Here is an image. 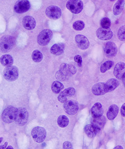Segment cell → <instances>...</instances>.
<instances>
[{
  "label": "cell",
  "instance_id": "obj_1",
  "mask_svg": "<svg viewBox=\"0 0 125 149\" xmlns=\"http://www.w3.org/2000/svg\"><path fill=\"white\" fill-rule=\"evenodd\" d=\"M76 72V68L73 65L62 63L60 65L59 70L56 73V77L57 80L64 81Z\"/></svg>",
  "mask_w": 125,
  "mask_h": 149
},
{
  "label": "cell",
  "instance_id": "obj_2",
  "mask_svg": "<svg viewBox=\"0 0 125 149\" xmlns=\"http://www.w3.org/2000/svg\"><path fill=\"white\" fill-rule=\"evenodd\" d=\"M15 44V39L10 35L3 36L0 40V49L3 53H6L10 52Z\"/></svg>",
  "mask_w": 125,
  "mask_h": 149
},
{
  "label": "cell",
  "instance_id": "obj_3",
  "mask_svg": "<svg viewBox=\"0 0 125 149\" xmlns=\"http://www.w3.org/2000/svg\"><path fill=\"white\" fill-rule=\"evenodd\" d=\"M17 108L9 106L4 110L1 115L2 119L4 122L11 123L16 120Z\"/></svg>",
  "mask_w": 125,
  "mask_h": 149
},
{
  "label": "cell",
  "instance_id": "obj_4",
  "mask_svg": "<svg viewBox=\"0 0 125 149\" xmlns=\"http://www.w3.org/2000/svg\"><path fill=\"white\" fill-rule=\"evenodd\" d=\"M19 75L18 70L16 66L11 65L6 67L3 72V76L5 80L9 82L15 81Z\"/></svg>",
  "mask_w": 125,
  "mask_h": 149
},
{
  "label": "cell",
  "instance_id": "obj_5",
  "mask_svg": "<svg viewBox=\"0 0 125 149\" xmlns=\"http://www.w3.org/2000/svg\"><path fill=\"white\" fill-rule=\"evenodd\" d=\"M53 32L49 29H45L40 32L37 37V42L40 45H47L52 40Z\"/></svg>",
  "mask_w": 125,
  "mask_h": 149
},
{
  "label": "cell",
  "instance_id": "obj_6",
  "mask_svg": "<svg viewBox=\"0 0 125 149\" xmlns=\"http://www.w3.org/2000/svg\"><path fill=\"white\" fill-rule=\"evenodd\" d=\"M31 136L34 141L37 143H43L46 137V131L45 128L37 126L31 131Z\"/></svg>",
  "mask_w": 125,
  "mask_h": 149
},
{
  "label": "cell",
  "instance_id": "obj_7",
  "mask_svg": "<svg viewBox=\"0 0 125 149\" xmlns=\"http://www.w3.org/2000/svg\"><path fill=\"white\" fill-rule=\"evenodd\" d=\"M66 6L72 13L78 14L83 9V3L81 0H69Z\"/></svg>",
  "mask_w": 125,
  "mask_h": 149
},
{
  "label": "cell",
  "instance_id": "obj_8",
  "mask_svg": "<svg viewBox=\"0 0 125 149\" xmlns=\"http://www.w3.org/2000/svg\"><path fill=\"white\" fill-rule=\"evenodd\" d=\"M29 118V114L26 109L20 107L17 111L16 122L18 125L23 126L27 123Z\"/></svg>",
  "mask_w": 125,
  "mask_h": 149
},
{
  "label": "cell",
  "instance_id": "obj_9",
  "mask_svg": "<svg viewBox=\"0 0 125 149\" xmlns=\"http://www.w3.org/2000/svg\"><path fill=\"white\" fill-rule=\"evenodd\" d=\"M64 110L66 113L71 115L76 114L79 110L78 102L73 100L67 101L63 105Z\"/></svg>",
  "mask_w": 125,
  "mask_h": 149
},
{
  "label": "cell",
  "instance_id": "obj_10",
  "mask_svg": "<svg viewBox=\"0 0 125 149\" xmlns=\"http://www.w3.org/2000/svg\"><path fill=\"white\" fill-rule=\"evenodd\" d=\"M46 16L54 19H59L62 14L61 10L59 7L51 6L47 7L45 11Z\"/></svg>",
  "mask_w": 125,
  "mask_h": 149
},
{
  "label": "cell",
  "instance_id": "obj_11",
  "mask_svg": "<svg viewBox=\"0 0 125 149\" xmlns=\"http://www.w3.org/2000/svg\"><path fill=\"white\" fill-rule=\"evenodd\" d=\"M30 3L28 0H18L14 6L15 11L17 13L26 12L30 8Z\"/></svg>",
  "mask_w": 125,
  "mask_h": 149
},
{
  "label": "cell",
  "instance_id": "obj_12",
  "mask_svg": "<svg viewBox=\"0 0 125 149\" xmlns=\"http://www.w3.org/2000/svg\"><path fill=\"white\" fill-rule=\"evenodd\" d=\"M96 35L98 39L102 40H108L112 39L113 36V33L110 28L100 27L97 29Z\"/></svg>",
  "mask_w": 125,
  "mask_h": 149
},
{
  "label": "cell",
  "instance_id": "obj_13",
  "mask_svg": "<svg viewBox=\"0 0 125 149\" xmlns=\"http://www.w3.org/2000/svg\"><path fill=\"white\" fill-rule=\"evenodd\" d=\"M104 51L106 56L112 58L117 55L118 49L115 43L112 42H109L106 43Z\"/></svg>",
  "mask_w": 125,
  "mask_h": 149
},
{
  "label": "cell",
  "instance_id": "obj_14",
  "mask_svg": "<svg viewBox=\"0 0 125 149\" xmlns=\"http://www.w3.org/2000/svg\"><path fill=\"white\" fill-rule=\"evenodd\" d=\"M75 41L78 47L83 50L87 49L90 45L89 40L83 35H77L75 37Z\"/></svg>",
  "mask_w": 125,
  "mask_h": 149
},
{
  "label": "cell",
  "instance_id": "obj_15",
  "mask_svg": "<svg viewBox=\"0 0 125 149\" xmlns=\"http://www.w3.org/2000/svg\"><path fill=\"white\" fill-rule=\"evenodd\" d=\"M92 93L96 96H101L108 93L106 83H99L93 85L92 88Z\"/></svg>",
  "mask_w": 125,
  "mask_h": 149
},
{
  "label": "cell",
  "instance_id": "obj_16",
  "mask_svg": "<svg viewBox=\"0 0 125 149\" xmlns=\"http://www.w3.org/2000/svg\"><path fill=\"white\" fill-rule=\"evenodd\" d=\"M23 25L25 29L27 30H32L36 26V21L35 19L31 16H25L23 19Z\"/></svg>",
  "mask_w": 125,
  "mask_h": 149
},
{
  "label": "cell",
  "instance_id": "obj_17",
  "mask_svg": "<svg viewBox=\"0 0 125 149\" xmlns=\"http://www.w3.org/2000/svg\"><path fill=\"white\" fill-rule=\"evenodd\" d=\"M125 73V63L123 62L118 63L115 65L114 73L115 77L119 80L122 78L123 75Z\"/></svg>",
  "mask_w": 125,
  "mask_h": 149
},
{
  "label": "cell",
  "instance_id": "obj_18",
  "mask_svg": "<svg viewBox=\"0 0 125 149\" xmlns=\"http://www.w3.org/2000/svg\"><path fill=\"white\" fill-rule=\"evenodd\" d=\"M106 122V118L103 116L98 117L93 116L91 119V124L100 130H101L104 127Z\"/></svg>",
  "mask_w": 125,
  "mask_h": 149
},
{
  "label": "cell",
  "instance_id": "obj_19",
  "mask_svg": "<svg viewBox=\"0 0 125 149\" xmlns=\"http://www.w3.org/2000/svg\"><path fill=\"white\" fill-rule=\"evenodd\" d=\"M91 112L93 117H98L103 116V109L101 104L99 102L94 104L91 108Z\"/></svg>",
  "mask_w": 125,
  "mask_h": 149
},
{
  "label": "cell",
  "instance_id": "obj_20",
  "mask_svg": "<svg viewBox=\"0 0 125 149\" xmlns=\"http://www.w3.org/2000/svg\"><path fill=\"white\" fill-rule=\"evenodd\" d=\"M100 130H101L96 128L92 124L86 125L84 128L85 132L87 136L90 138L95 137Z\"/></svg>",
  "mask_w": 125,
  "mask_h": 149
},
{
  "label": "cell",
  "instance_id": "obj_21",
  "mask_svg": "<svg viewBox=\"0 0 125 149\" xmlns=\"http://www.w3.org/2000/svg\"><path fill=\"white\" fill-rule=\"evenodd\" d=\"M65 45L63 43H58L52 46L50 49L51 53L56 56L61 55L64 52Z\"/></svg>",
  "mask_w": 125,
  "mask_h": 149
},
{
  "label": "cell",
  "instance_id": "obj_22",
  "mask_svg": "<svg viewBox=\"0 0 125 149\" xmlns=\"http://www.w3.org/2000/svg\"><path fill=\"white\" fill-rule=\"evenodd\" d=\"M119 108L116 104H112L109 107L107 111V116L110 120H113L117 117L119 113Z\"/></svg>",
  "mask_w": 125,
  "mask_h": 149
},
{
  "label": "cell",
  "instance_id": "obj_23",
  "mask_svg": "<svg viewBox=\"0 0 125 149\" xmlns=\"http://www.w3.org/2000/svg\"><path fill=\"white\" fill-rule=\"evenodd\" d=\"M125 0H118L113 8V12L115 15H118L121 13L124 8Z\"/></svg>",
  "mask_w": 125,
  "mask_h": 149
},
{
  "label": "cell",
  "instance_id": "obj_24",
  "mask_svg": "<svg viewBox=\"0 0 125 149\" xmlns=\"http://www.w3.org/2000/svg\"><path fill=\"white\" fill-rule=\"evenodd\" d=\"M106 88L108 92L114 91L119 85V82L117 79L114 78L109 79L106 83Z\"/></svg>",
  "mask_w": 125,
  "mask_h": 149
},
{
  "label": "cell",
  "instance_id": "obj_25",
  "mask_svg": "<svg viewBox=\"0 0 125 149\" xmlns=\"http://www.w3.org/2000/svg\"><path fill=\"white\" fill-rule=\"evenodd\" d=\"M13 63V58L10 55L7 54L2 56L1 57V63L3 66H11L12 65Z\"/></svg>",
  "mask_w": 125,
  "mask_h": 149
},
{
  "label": "cell",
  "instance_id": "obj_26",
  "mask_svg": "<svg viewBox=\"0 0 125 149\" xmlns=\"http://www.w3.org/2000/svg\"><path fill=\"white\" fill-rule=\"evenodd\" d=\"M69 120L68 118L65 115H62L58 117L57 123L61 128H65L69 125Z\"/></svg>",
  "mask_w": 125,
  "mask_h": 149
},
{
  "label": "cell",
  "instance_id": "obj_27",
  "mask_svg": "<svg viewBox=\"0 0 125 149\" xmlns=\"http://www.w3.org/2000/svg\"><path fill=\"white\" fill-rule=\"evenodd\" d=\"M64 88V85L62 83L58 81L53 82L52 85V90L55 94H59Z\"/></svg>",
  "mask_w": 125,
  "mask_h": 149
},
{
  "label": "cell",
  "instance_id": "obj_28",
  "mask_svg": "<svg viewBox=\"0 0 125 149\" xmlns=\"http://www.w3.org/2000/svg\"><path fill=\"white\" fill-rule=\"evenodd\" d=\"M43 56L42 53L38 50H35L32 54V58L35 63H39L43 60Z\"/></svg>",
  "mask_w": 125,
  "mask_h": 149
},
{
  "label": "cell",
  "instance_id": "obj_29",
  "mask_svg": "<svg viewBox=\"0 0 125 149\" xmlns=\"http://www.w3.org/2000/svg\"><path fill=\"white\" fill-rule=\"evenodd\" d=\"M114 62L112 61H108L103 63L101 65V72L102 73H104L106 72L107 70H109L112 68V66L114 65Z\"/></svg>",
  "mask_w": 125,
  "mask_h": 149
},
{
  "label": "cell",
  "instance_id": "obj_30",
  "mask_svg": "<svg viewBox=\"0 0 125 149\" xmlns=\"http://www.w3.org/2000/svg\"><path fill=\"white\" fill-rule=\"evenodd\" d=\"M85 26L84 22L81 20H78L75 22L73 25V27L76 31H81L84 29Z\"/></svg>",
  "mask_w": 125,
  "mask_h": 149
},
{
  "label": "cell",
  "instance_id": "obj_31",
  "mask_svg": "<svg viewBox=\"0 0 125 149\" xmlns=\"http://www.w3.org/2000/svg\"><path fill=\"white\" fill-rule=\"evenodd\" d=\"M117 36L119 40L121 41H125V25L120 27L117 33Z\"/></svg>",
  "mask_w": 125,
  "mask_h": 149
},
{
  "label": "cell",
  "instance_id": "obj_32",
  "mask_svg": "<svg viewBox=\"0 0 125 149\" xmlns=\"http://www.w3.org/2000/svg\"><path fill=\"white\" fill-rule=\"evenodd\" d=\"M61 94L66 96L67 97H71L75 95L76 93V90L74 88L70 87L65 89L64 91L61 92Z\"/></svg>",
  "mask_w": 125,
  "mask_h": 149
},
{
  "label": "cell",
  "instance_id": "obj_33",
  "mask_svg": "<svg viewBox=\"0 0 125 149\" xmlns=\"http://www.w3.org/2000/svg\"><path fill=\"white\" fill-rule=\"evenodd\" d=\"M101 26L104 28H109L111 26V22L108 17H104L102 19L101 21Z\"/></svg>",
  "mask_w": 125,
  "mask_h": 149
},
{
  "label": "cell",
  "instance_id": "obj_34",
  "mask_svg": "<svg viewBox=\"0 0 125 149\" xmlns=\"http://www.w3.org/2000/svg\"><path fill=\"white\" fill-rule=\"evenodd\" d=\"M58 100L62 103H64L66 102L67 101V97L66 96H65L64 95H63L61 93H60L58 97Z\"/></svg>",
  "mask_w": 125,
  "mask_h": 149
},
{
  "label": "cell",
  "instance_id": "obj_35",
  "mask_svg": "<svg viewBox=\"0 0 125 149\" xmlns=\"http://www.w3.org/2000/svg\"><path fill=\"white\" fill-rule=\"evenodd\" d=\"M74 61L77 63L78 66L81 67L82 66V58L81 56L77 55L75 56L74 58Z\"/></svg>",
  "mask_w": 125,
  "mask_h": 149
},
{
  "label": "cell",
  "instance_id": "obj_36",
  "mask_svg": "<svg viewBox=\"0 0 125 149\" xmlns=\"http://www.w3.org/2000/svg\"><path fill=\"white\" fill-rule=\"evenodd\" d=\"M63 148L71 149L72 148V145L69 141H66L63 144Z\"/></svg>",
  "mask_w": 125,
  "mask_h": 149
},
{
  "label": "cell",
  "instance_id": "obj_37",
  "mask_svg": "<svg viewBox=\"0 0 125 149\" xmlns=\"http://www.w3.org/2000/svg\"><path fill=\"white\" fill-rule=\"evenodd\" d=\"M121 113L122 116L125 117V103L122 106L121 109Z\"/></svg>",
  "mask_w": 125,
  "mask_h": 149
},
{
  "label": "cell",
  "instance_id": "obj_38",
  "mask_svg": "<svg viewBox=\"0 0 125 149\" xmlns=\"http://www.w3.org/2000/svg\"><path fill=\"white\" fill-rule=\"evenodd\" d=\"M8 145V142H6L3 146H1V149H5Z\"/></svg>",
  "mask_w": 125,
  "mask_h": 149
},
{
  "label": "cell",
  "instance_id": "obj_39",
  "mask_svg": "<svg viewBox=\"0 0 125 149\" xmlns=\"http://www.w3.org/2000/svg\"><path fill=\"white\" fill-rule=\"evenodd\" d=\"M122 79L123 84H124V86L125 87V73L124 74V75H123Z\"/></svg>",
  "mask_w": 125,
  "mask_h": 149
},
{
  "label": "cell",
  "instance_id": "obj_40",
  "mask_svg": "<svg viewBox=\"0 0 125 149\" xmlns=\"http://www.w3.org/2000/svg\"><path fill=\"white\" fill-rule=\"evenodd\" d=\"M114 149H123V148L121 146H118L115 148H114Z\"/></svg>",
  "mask_w": 125,
  "mask_h": 149
},
{
  "label": "cell",
  "instance_id": "obj_41",
  "mask_svg": "<svg viewBox=\"0 0 125 149\" xmlns=\"http://www.w3.org/2000/svg\"><path fill=\"white\" fill-rule=\"evenodd\" d=\"M6 149H13V148L11 146H9L8 147H7V148H6Z\"/></svg>",
  "mask_w": 125,
  "mask_h": 149
},
{
  "label": "cell",
  "instance_id": "obj_42",
  "mask_svg": "<svg viewBox=\"0 0 125 149\" xmlns=\"http://www.w3.org/2000/svg\"><path fill=\"white\" fill-rule=\"evenodd\" d=\"M3 137H1V141H0V143H1V142L3 141Z\"/></svg>",
  "mask_w": 125,
  "mask_h": 149
},
{
  "label": "cell",
  "instance_id": "obj_43",
  "mask_svg": "<svg viewBox=\"0 0 125 149\" xmlns=\"http://www.w3.org/2000/svg\"><path fill=\"white\" fill-rule=\"evenodd\" d=\"M115 1V0H110V1Z\"/></svg>",
  "mask_w": 125,
  "mask_h": 149
}]
</instances>
